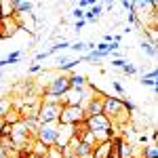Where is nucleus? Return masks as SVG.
I'll list each match as a JSON object with an SVG mask.
<instances>
[{
    "label": "nucleus",
    "mask_w": 158,
    "mask_h": 158,
    "mask_svg": "<svg viewBox=\"0 0 158 158\" xmlns=\"http://www.w3.org/2000/svg\"><path fill=\"white\" fill-rule=\"evenodd\" d=\"M78 158H89L93 154V146H89V143H82V141H78V146H76V152H74Z\"/></svg>",
    "instance_id": "13"
},
{
    "label": "nucleus",
    "mask_w": 158,
    "mask_h": 158,
    "mask_svg": "<svg viewBox=\"0 0 158 158\" xmlns=\"http://www.w3.org/2000/svg\"><path fill=\"white\" fill-rule=\"evenodd\" d=\"M141 51H143V53H148L150 57H156V47H154V44H150L148 40H143V42H141Z\"/></svg>",
    "instance_id": "19"
},
{
    "label": "nucleus",
    "mask_w": 158,
    "mask_h": 158,
    "mask_svg": "<svg viewBox=\"0 0 158 158\" xmlns=\"http://www.w3.org/2000/svg\"><path fill=\"white\" fill-rule=\"evenodd\" d=\"M74 137H76V127H72V124H59L57 127V137H55V146L61 150V148L68 146Z\"/></svg>",
    "instance_id": "5"
},
{
    "label": "nucleus",
    "mask_w": 158,
    "mask_h": 158,
    "mask_svg": "<svg viewBox=\"0 0 158 158\" xmlns=\"http://www.w3.org/2000/svg\"><path fill=\"white\" fill-rule=\"evenodd\" d=\"M112 86H114V91H116L118 95H124V89H122L120 82H112Z\"/></svg>",
    "instance_id": "27"
},
{
    "label": "nucleus",
    "mask_w": 158,
    "mask_h": 158,
    "mask_svg": "<svg viewBox=\"0 0 158 158\" xmlns=\"http://www.w3.org/2000/svg\"><path fill=\"white\" fill-rule=\"evenodd\" d=\"M2 129H4V120H0V135H2Z\"/></svg>",
    "instance_id": "33"
},
{
    "label": "nucleus",
    "mask_w": 158,
    "mask_h": 158,
    "mask_svg": "<svg viewBox=\"0 0 158 158\" xmlns=\"http://www.w3.org/2000/svg\"><path fill=\"white\" fill-rule=\"evenodd\" d=\"M2 120H4V124H17V122L21 120V114H19V110H9V112H6V116H4V118H2Z\"/></svg>",
    "instance_id": "15"
},
{
    "label": "nucleus",
    "mask_w": 158,
    "mask_h": 158,
    "mask_svg": "<svg viewBox=\"0 0 158 158\" xmlns=\"http://www.w3.org/2000/svg\"><path fill=\"white\" fill-rule=\"evenodd\" d=\"M139 158H158V146L156 143H148Z\"/></svg>",
    "instance_id": "16"
},
{
    "label": "nucleus",
    "mask_w": 158,
    "mask_h": 158,
    "mask_svg": "<svg viewBox=\"0 0 158 158\" xmlns=\"http://www.w3.org/2000/svg\"><path fill=\"white\" fill-rule=\"evenodd\" d=\"M21 57H23V51H13V53H9L4 57V61H6V65H11V63H19Z\"/></svg>",
    "instance_id": "17"
},
{
    "label": "nucleus",
    "mask_w": 158,
    "mask_h": 158,
    "mask_svg": "<svg viewBox=\"0 0 158 158\" xmlns=\"http://www.w3.org/2000/svg\"><path fill=\"white\" fill-rule=\"evenodd\" d=\"M120 4H122V9H124V11H129V13H137V11H135V4H133V2H129V0H122Z\"/></svg>",
    "instance_id": "26"
},
{
    "label": "nucleus",
    "mask_w": 158,
    "mask_h": 158,
    "mask_svg": "<svg viewBox=\"0 0 158 158\" xmlns=\"http://www.w3.org/2000/svg\"><path fill=\"white\" fill-rule=\"evenodd\" d=\"M57 127H59V122H47V124H38L36 133H34V139H36V141H40L44 148L55 146Z\"/></svg>",
    "instance_id": "3"
},
{
    "label": "nucleus",
    "mask_w": 158,
    "mask_h": 158,
    "mask_svg": "<svg viewBox=\"0 0 158 158\" xmlns=\"http://www.w3.org/2000/svg\"><path fill=\"white\" fill-rule=\"evenodd\" d=\"M72 158H78V156H72Z\"/></svg>",
    "instance_id": "35"
},
{
    "label": "nucleus",
    "mask_w": 158,
    "mask_h": 158,
    "mask_svg": "<svg viewBox=\"0 0 158 158\" xmlns=\"http://www.w3.org/2000/svg\"><path fill=\"white\" fill-rule=\"evenodd\" d=\"M122 72L127 74V76H133V74H137V68H135L133 63H127V65L122 68Z\"/></svg>",
    "instance_id": "25"
},
{
    "label": "nucleus",
    "mask_w": 158,
    "mask_h": 158,
    "mask_svg": "<svg viewBox=\"0 0 158 158\" xmlns=\"http://www.w3.org/2000/svg\"><path fill=\"white\" fill-rule=\"evenodd\" d=\"M72 17H74V19H76V21H82V19H85V11L76 6V9H74V11H72Z\"/></svg>",
    "instance_id": "24"
},
{
    "label": "nucleus",
    "mask_w": 158,
    "mask_h": 158,
    "mask_svg": "<svg viewBox=\"0 0 158 158\" xmlns=\"http://www.w3.org/2000/svg\"><path fill=\"white\" fill-rule=\"evenodd\" d=\"M40 70H42V65H40V63H36V61H34V65H32V68H30V74H38V72H40Z\"/></svg>",
    "instance_id": "28"
},
{
    "label": "nucleus",
    "mask_w": 158,
    "mask_h": 158,
    "mask_svg": "<svg viewBox=\"0 0 158 158\" xmlns=\"http://www.w3.org/2000/svg\"><path fill=\"white\" fill-rule=\"evenodd\" d=\"M148 36H150V44L158 47V30L156 27H150V30H148Z\"/></svg>",
    "instance_id": "20"
},
{
    "label": "nucleus",
    "mask_w": 158,
    "mask_h": 158,
    "mask_svg": "<svg viewBox=\"0 0 158 158\" xmlns=\"http://www.w3.org/2000/svg\"><path fill=\"white\" fill-rule=\"evenodd\" d=\"M86 120V114L80 106H61V114H59V124H82Z\"/></svg>",
    "instance_id": "2"
},
{
    "label": "nucleus",
    "mask_w": 158,
    "mask_h": 158,
    "mask_svg": "<svg viewBox=\"0 0 158 158\" xmlns=\"http://www.w3.org/2000/svg\"><path fill=\"white\" fill-rule=\"evenodd\" d=\"M61 114V103H51V101H40L38 110V124H47V122H59Z\"/></svg>",
    "instance_id": "4"
},
{
    "label": "nucleus",
    "mask_w": 158,
    "mask_h": 158,
    "mask_svg": "<svg viewBox=\"0 0 158 158\" xmlns=\"http://www.w3.org/2000/svg\"><path fill=\"white\" fill-rule=\"evenodd\" d=\"M85 25H86V21H85V19H82V21H76V23H74V30H76V32H80V30H82Z\"/></svg>",
    "instance_id": "29"
},
{
    "label": "nucleus",
    "mask_w": 158,
    "mask_h": 158,
    "mask_svg": "<svg viewBox=\"0 0 158 158\" xmlns=\"http://www.w3.org/2000/svg\"><path fill=\"white\" fill-rule=\"evenodd\" d=\"M108 158H118V152H116V148H114V143H112V152H110Z\"/></svg>",
    "instance_id": "30"
},
{
    "label": "nucleus",
    "mask_w": 158,
    "mask_h": 158,
    "mask_svg": "<svg viewBox=\"0 0 158 158\" xmlns=\"http://www.w3.org/2000/svg\"><path fill=\"white\" fill-rule=\"evenodd\" d=\"M68 80H70V89H76V91H80L89 85L86 76H82V74H72V76H68Z\"/></svg>",
    "instance_id": "10"
},
{
    "label": "nucleus",
    "mask_w": 158,
    "mask_h": 158,
    "mask_svg": "<svg viewBox=\"0 0 158 158\" xmlns=\"http://www.w3.org/2000/svg\"><path fill=\"white\" fill-rule=\"evenodd\" d=\"M19 156H21V158H34L32 154H19Z\"/></svg>",
    "instance_id": "32"
},
{
    "label": "nucleus",
    "mask_w": 158,
    "mask_h": 158,
    "mask_svg": "<svg viewBox=\"0 0 158 158\" xmlns=\"http://www.w3.org/2000/svg\"><path fill=\"white\" fill-rule=\"evenodd\" d=\"M9 17H15L13 0H0V19H9Z\"/></svg>",
    "instance_id": "11"
},
{
    "label": "nucleus",
    "mask_w": 158,
    "mask_h": 158,
    "mask_svg": "<svg viewBox=\"0 0 158 158\" xmlns=\"http://www.w3.org/2000/svg\"><path fill=\"white\" fill-rule=\"evenodd\" d=\"M32 9H34V2H25V0H13V13H15V17L25 15V13H30Z\"/></svg>",
    "instance_id": "9"
},
{
    "label": "nucleus",
    "mask_w": 158,
    "mask_h": 158,
    "mask_svg": "<svg viewBox=\"0 0 158 158\" xmlns=\"http://www.w3.org/2000/svg\"><path fill=\"white\" fill-rule=\"evenodd\" d=\"M68 49H70V42L68 40H61V42H55L49 51H42V53H44V57H49V55H55L59 51H68Z\"/></svg>",
    "instance_id": "14"
},
{
    "label": "nucleus",
    "mask_w": 158,
    "mask_h": 158,
    "mask_svg": "<svg viewBox=\"0 0 158 158\" xmlns=\"http://www.w3.org/2000/svg\"><path fill=\"white\" fill-rule=\"evenodd\" d=\"M17 30H21V23L17 17H9V19H0V38H11Z\"/></svg>",
    "instance_id": "7"
},
{
    "label": "nucleus",
    "mask_w": 158,
    "mask_h": 158,
    "mask_svg": "<svg viewBox=\"0 0 158 158\" xmlns=\"http://www.w3.org/2000/svg\"><path fill=\"white\" fill-rule=\"evenodd\" d=\"M101 114L108 118L114 127L118 124H127L129 122V112H127V108H124V103H122L120 97H110V95H106L103 97V110H101Z\"/></svg>",
    "instance_id": "1"
},
{
    "label": "nucleus",
    "mask_w": 158,
    "mask_h": 158,
    "mask_svg": "<svg viewBox=\"0 0 158 158\" xmlns=\"http://www.w3.org/2000/svg\"><path fill=\"white\" fill-rule=\"evenodd\" d=\"M110 152H112V139H110V141H101V143H95L91 158H108V156H110Z\"/></svg>",
    "instance_id": "8"
},
{
    "label": "nucleus",
    "mask_w": 158,
    "mask_h": 158,
    "mask_svg": "<svg viewBox=\"0 0 158 158\" xmlns=\"http://www.w3.org/2000/svg\"><path fill=\"white\" fill-rule=\"evenodd\" d=\"M103 97H106V93H101V91H97L95 89V95L86 101V106L82 110H85L86 118L89 116H97V114H101V110H103Z\"/></svg>",
    "instance_id": "6"
},
{
    "label": "nucleus",
    "mask_w": 158,
    "mask_h": 158,
    "mask_svg": "<svg viewBox=\"0 0 158 158\" xmlns=\"http://www.w3.org/2000/svg\"><path fill=\"white\" fill-rule=\"evenodd\" d=\"M127 63H129V61L120 59V57H114V59H112V68H118V70H122V68H124Z\"/></svg>",
    "instance_id": "23"
},
{
    "label": "nucleus",
    "mask_w": 158,
    "mask_h": 158,
    "mask_svg": "<svg viewBox=\"0 0 158 158\" xmlns=\"http://www.w3.org/2000/svg\"><path fill=\"white\" fill-rule=\"evenodd\" d=\"M11 108H13V103H11V99H9V97H2V99H0V120L6 116V112H9Z\"/></svg>",
    "instance_id": "18"
},
{
    "label": "nucleus",
    "mask_w": 158,
    "mask_h": 158,
    "mask_svg": "<svg viewBox=\"0 0 158 158\" xmlns=\"http://www.w3.org/2000/svg\"><path fill=\"white\" fill-rule=\"evenodd\" d=\"M0 78H2V72H0Z\"/></svg>",
    "instance_id": "34"
},
{
    "label": "nucleus",
    "mask_w": 158,
    "mask_h": 158,
    "mask_svg": "<svg viewBox=\"0 0 158 158\" xmlns=\"http://www.w3.org/2000/svg\"><path fill=\"white\" fill-rule=\"evenodd\" d=\"M0 158H9V154H6V152H4L2 148H0Z\"/></svg>",
    "instance_id": "31"
},
{
    "label": "nucleus",
    "mask_w": 158,
    "mask_h": 158,
    "mask_svg": "<svg viewBox=\"0 0 158 158\" xmlns=\"http://www.w3.org/2000/svg\"><path fill=\"white\" fill-rule=\"evenodd\" d=\"M156 80H158V72H156V68H154V70H150L148 74H143L139 82L143 86H154V89H156Z\"/></svg>",
    "instance_id": "12"
},
{
    "label": "nucleus",
    "mask_w": 158,
    "mask_h": 158,
    "mask_svg": "<svg viewBox=\"0 0 158 158\" xmlns=\"http://www.w3.org/2000/svg\"><path fill=\"white\" fill-rule=\"evenodd\" d=\"M78 63H80V59L76 57V59H70V61H68V63H65V65H61L59 70H61V72H68V70H74V68H76Z\"/></svg>",
    "instance_id": "21"
},
{
    "label": "nucleus",
    "mask_w": 158,
    "mask_h": 158,
    "mask_svg": "<svg viewBox=\"0 0 158 158\" xmlns=\"http://www.w3.org/2000/svg\"><path fill=\"white\" fill-rule=\"evenodd\" d=\"M70 49H72V51H78V53H85V51H86V42H82V40H78V42H74V44H70Z\"/></svg>",
    "instance_id": "22"
}]
</instances>
